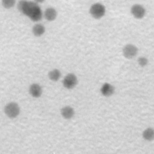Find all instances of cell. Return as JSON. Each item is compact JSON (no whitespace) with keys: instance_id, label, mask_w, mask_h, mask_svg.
<instances>
[{"instance_id":"6da1fadb","label":"cell","mask_w":154,"mask_h":154,"mask_svg":"<svg viewBox=\"0 0 154 154\" xmlns=\"http://www.w3.org/2000/svg\"><path fill=\"white\" fill-rule=\"evenodd\" d=\"M19 10L28 16L31 20L37 22L42 19L43 13L38 5L33 2L20 1L17 5Z\"/></svg>"},{"instance_id":"7a4b0ae2","label":"cell","mask_w":154,"mask_h":154,"mask_svg":"<svg viewBox=\"0 0 154 154\" xmlns=\"http://www.w3.org/2000/svg\"><path fill=\"white\" fill-rule=\"evenodd\" d=\"M20 111V109L19 105L14 102H9L4 106V112L10 119L17 117L19 115Z\"/></svg>"},{"instance_id":"3957f363","label":"cell","mask_w":154,"mask_h":154,"mask_svg":"<svg viewBox=\"0 0 154 154\" xmlns=\"http://www.w3.org/2000/svg\"><path fill=\"white\" fill-rule=\"evenodd\" d=\"M105 7L100 3H95L92 4L89 10L90 15L96 19L102 18L105 15Z\"/></svg>"},{"instance_id":"277c9868","label":"cell","mask_w":154,"mask_h":154,"mask_svg":"<svg viewBox=\"0 0 154 154\" xmlns=\"http://www.w3.org/2000/svg\"><path fill=\"white\" fill-rule=\"evenodd\" d=\"M78 84L77 76L72 73H68L65 76L63 81V85L67 89H72L76 87Z\"/></svg>"},{"instance_id":"5b68a950","label":"cell","mask_w":154,"mask_h":154,"mask_svg":"<svg viewBox=\"0 0 154 154\" xmlns=\"http://www.w3.org/2000/svg\"><path fill=\"white\" fill-rule=\"evenodd\" d=\"M122 53L126 58L131 59L137 55L138 53V48L132 44H127L123 47Z\"/></svg>"},{"instance_id":"8992f818","label":"cell","mask_w":154,"mask_h":154,"mask_svg":"<svg viewBox=\"0 0 154 154\" xmlns=\"http://www.w3.org/2000/svg\"><path fill=\"white\" fill-rule=\"evenodd\" d=\"M131 13L135 18L141 19L146 14V9L140 4H134L131 8Z\"/></svg>"},{"instance_id":"52a82bcc","label":"cell","mask_w":154,"mask_h":154,"mask_svg":"<svg viewBox=\"0 0 154 154\" xmlns=\"http://www.w3.org/2000/svg\"><path fill=\"white\" fill-rule=\"evenodd\" d=\"M29 93L31 96L35 98L40 97L43 93L42 87L36 83L32 84L29 88Z\"/></svg>"},{"instance_id":"ba28073f","label":"cell","mask_w":154,"mask_h":154,"mask_svg":"<svg viewBox=\"0 0 154 154\" xmlns=\"http://www.w3.org/2000/svg\"><path fill=\"white\" fill-rule=\"evenodd\" d=\"M101 94L105 97H109L112 96L114 93V87L109 83H104L100 88Z\"/></svg>"},{"instance_id":"9c48e42d","label":"cell","mask_w":154,"mask_h":154,"mask_svg":"<svg viewBox=\"0 0 154 154\" xmlns=\"http://www.w3.org/2000/svg\"><path fill=\"white\" fill-rule=\"evenodd\" d=\"M60 112L62 117L66 120L71 119L75 115V110L70 106H63L61 109Z\"/></svg>"},{"instance_id":"30bf717a","label":"cell","mask_w":154,"mask_h":154,"mask_svg":"<svg viewBox=\"0 0 154 154\" xmlns=\"http://www.w3.org/2000/svg\"><path fill=\"white\" fill-rule=\"evenodd\" d=\"M43 15L47 20L53 21L57 18V11L54 8L49 7L45 10Z\"/></svg>"},{"instance_id":"8fae6325","label":"cell","mask_w":154,"mask_h":154,"mask_svg":"<svg viewBox=\"0 0 154 154\" xmlns=\"http://www.w3.org/2000/svg\"><path fill=\"white\" fill-rule=\"evenodd\" d=\"M142 137L146 141H153L154 140V129L150 127L145 129L142 133Z\"/></svg>"},{"instance_id":"7c38bea8","label":"cell","mask_w":154,"mask_h":154,"mask_svg":"<svg viewBox=\"0 0 154 154\" xmlns=\"http://www.w3.org/2000/svg\"><path fill=\"white\" fill-rule=\"evenodd\" d=\"M32 31L35 36L40 37L45 32V27L41 23H37L32 27Z\"/></svg>"},{"instance_id":"4fadbf2b","label":"cell","mask_w":154,"mask_h":154,"mask_svg":"<svg viewBox=\"0 0 154 154\" xmlns=\"http://www.w3.org/2000/svg\"><path fill=\"white\" fill-rule=\"evenodd\" d=\"M61 72L60 70L57 69H54L52 70H51L48 73V77L49 78L54 82H56L58 81L61 77Z\"/></svg>"},{"instance_id":"5bb4252c","label":"cell","mask_w":154,"mask_h":154,"mask_svg":"<svg viewBox=\"0 0 154 154\" xmlns=\"http://www.w3.org/2000/svg\"><path fill=\"white\" fill-rule=\"evenodd\" d=\"M15 4L16 1L14 0H3L2 1V6L7 9H9L13 7Z\"/></svg>"},{"instance_id":"9a60e30c","label":"cell","mask_w":154,"mask_h":154,"mask_svg":"<svg viewBox=\"0 0 154 154\" xmlns=\"http://www.w3.org/2000/svg\"><path fill=\"white\" fill-rule=\"evenodd\" d=\"M137 61H138V64L141 67H145L148 64V60L144 57H139Z\"/></svg>"}]
</instances>
